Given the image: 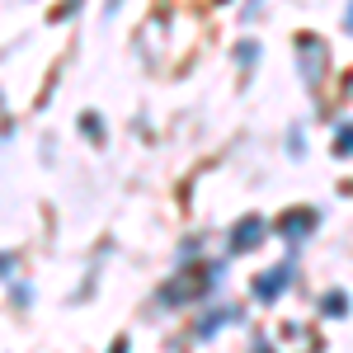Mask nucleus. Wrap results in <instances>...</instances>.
<instances>
[]
</instances>
